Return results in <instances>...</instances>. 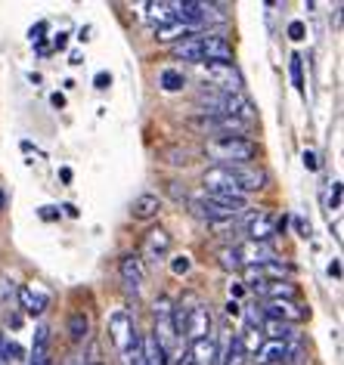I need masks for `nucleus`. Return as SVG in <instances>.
<instances>
[{
	"label": "nucleus",
	"instance_id": "nucleus-6",
	"mask_svg": "<svg viewBox=\"0 0 344 365\" xmlns=\"http://www.w3.org/2000/svg\"><path fill=\"white\" fill-rule=\"evenodd\" d=\"M279 230H283V223H276L267 211H251L246 217V235L251 242H270Z\"/></svg>",
	"mask_w": 344,
	"mask_h": 365
},
{
	"label": "nucleus",
	"instance_id": "nucleus-8",
	"mask_svg": "<svg viewBox=\"0 0 344 365\" xmlns=\"http://www.w3.org/2000/svg\"><path fill=\"white\" fill-rule=\"evenodd\" d=\"M233 173V180H236V189L242 195H248V192H258V189H264V170H258V168H251V164H226Z\"/></svg>",
	"mask_w": 344,
	"mask_h": 365
},
{
	"label": "nucleus",
	"instance_id": "nucleus-19",
	"mask_svg": "<svg viewBox=\"0 0 344 365\" xmlns=\"http://www.w3.org/2000/svg\"><path fill=\"white\" fill-rule=\"evenodd\" d=\"M158 84L165 93H177V90L186 87V78H183V71H177V68H165L158 75Z\"/></svg>",
	"mask_w": 344,
	"mask_h": 365
},
{
	"label": "nucleus",
	"instance_id": "nucleus-16",
	"mask_svg": "<svg viewBox=\"0 0 344 365\" xmlns=\"http://www.w3.org/2000/svg\"><path fill=\"white\" fill-rule=\"evenodd\" d=\"M217 362L221 365H248V356H246V350H242L239 334H230V344H226V350L221 353Z\"/></svg>",
	"mask_w": 344,
	"mask_h": 365
},
{
	"label": "nucleus",
	"instance_id": "nucleus-39",
	"mask_svg": "<svg viewBox=\"0 0 344 365\" xmlns=\"http://www.w3.org/2000/svg\"><path fill=\"white\" fill-rule=\"evenodd\" d=\"M66 43H69V41H66V34H59V38L53 41V47H56V50H66Z\"/></svg>",
	"mask_w": 344,
	"mask_h": 365
},
{
	"label": "nucleus",
	"instance_id": "nucleus-23",
	"mask_svg": "<svg viewBox=\"0 0 344 365\" xmlns=\"http://www.w3.org/2000/svg\"><path fill=\"white\" fill-rule=\"evenodd\" d=\"M161 158L174 164V168H186V164H193V152L183 149V145H171V149H161Z\"/></svg>",
	"mask_w": 344,
	"mask_h": 365
},
{
	"label": "nucleus",
	"instance_id": "nucleus-4",
	"mask_svg": "<svg viewBox=\"0 0 344 365\" xmlns=\"http://www.w3.org/2000/svg\"><path fill=\"white\" fill-rule=\"evenodd\" d=\"M118 272H121V282H124V288H128V294L140 297L143 294V282H146L140 254H124L121 263H118Z\"/></svg>",
	"mask_w": 344,
	"mask_h": 365
},
{
	"label": "nucleus",
	"instance_id": "nucleus-7",
	"mask_svg": "<svg viewBox=\"0 0 344 365\" xmlns=\"http://www.w3.org/2000/svg\"><path fill=\"white\" fill-rule=\"evenodd\" d=\"M236 254L242 260V269H246V267H264V263L276 260V248L270 242H251V239H246L236 248Z\"/></svg>",
	"mask_w": 344,
	"mask_h": 365
},
{
	"label": "nucleus",
	"instance_id": "nucleus-27",
	"mask_svg": "<svg viewBox=\"0 0 344 365\" xmlns=\"http://www.w3.org/2000/svg\"><path fill=\"white\" fill-rule=\"evenodd\" d=\"M329 195H325V207H329V211H338L341 207V182H329Z\"/></svg>",
	"mask_w": 344,
	"mask_h": 365
},
{
	"label": "nucleus",
	"instance_id": "nucleus-35",
	"mask_svg": "<svg viewBox=\"0 0 344 365\" xmlns=\"http://www.w3.org/2000/svg\"><path fill=\"white\" fill-rule=\"evenodd\" d=\"M38 214H41V220H56V217H59V207H50V205H47V207H41Z\"/></svg>",
	"mask_w": 344,
	"mask_h": 365
},
{
	"label": "nucleus",
	"instance_id": "nucleus-3",
	"mask_svg": "<svg viewBox=\"0 0 344 365\" xmlns=\"http://www.w3.org/2000/svg\"><path fill=\"white\" fill-rule=\"evenodd\" d=\"M108 337H112L115 350H118L121 356L140 341L137 325H133V316L128 313V309H115V313L108 316Z\"/></svg>",
	"mask_w": 344,
	"mask_h": 365
},
{
	"label": "nucleus",
	"instance_id": "nucleus-37",
	"mask_svg": "<svg viewBox=\"0 0 344 365\" xmlns=\"http://www.w3.org/2000/svg\"><path fill=\"white\" fill-rule=\"evenodd\" d=\"M50 103H53V108H66V96H62V93H53Z\"/></svg>",
	"mask_w": 344,
	"mask_h": 365
},
{
	"label": "nucleus",
	"instance_id": "nucleus-33",
	"mask_svg": "<svg viewBox=\"0 0 344 365\" xmlns=\"http://www.w3.org/2000/svg\"><path fill=\"white\" fill-rule=\"evenodd\" d=\"M239 297H246V285H242V282H233V285H230V300L236 304Z\"/></svg>",
	"mask_w": 344,
	"mask_h": 365
},
{
	"label": "nucleus",
	"instance_id": "nucleus-44",
	"mask_svg": "<svg viewBox=\"0 0 344 365\" xmlns=\"http://www.w3.org/2000/svg\"><path fill=\"white\" fill-rule=\"evenodd\" d=\"M90 365H99V362H90Z\"/></svg>",
	"mask_w": 344,
	"mask_h": 365
},
{
	"label": "nucleus",
	"instance_id": "nucleus-34",
	"mask_svg": "<svg viewBox=\"0 0 344 365\" xmlns=\"http://www.w3.org/2000/svg\"><path fill=\"white\" fill-rule=\"evenodd\" d=\"M301 161H304V168H307V170H320V161H316V155H313V152H304V155H301Z\"/></svg>",
	"mask_w": 344,
	"mask_h": 365
},
{
	"label": "nucleus",
	"instance_id": "nucleus-28",
	"mask_svg": "<svg viewBox=\"0 0 344 365\" xmlns=\"http://www.w3.org/2000/svg\"><path fill=\"white\" fill-rule=\"evenodd\" d=\"M189 267H193V260H189L186 254H177V257L171 260V272H174V276H186Z\"/></svg>",
	"mask_w": 344,
	"mask_h": 365
},
{
	"label": "nucleus",
	"instance_id": "nucleus-2",
	"mask_svg": "<svg viewBox=\"0 0 344 365\" xmlns=\"http://www.w3.org/2000/svg\"><path fill=\"white\" fill-rule=\"evenodd\" d=\"M202 71L211 81V87L221 90V93H242V87H246V81H242L239 68L233 62H202Z\"/></svg>",
	"mask_w": 344,
	"mask_h": 365
},
{
	"label": "nucleus",
	"instance_id": "nucleus-29",
	"mask_svg": "<svg viewBox=\"0 0 344 365\" xmlns=\"http://www.w3.org/2000/svg\"><path fill=\"white\" fill-rule=\"evenodd\" d=\"M246 319H248V328H260L267 322V316H264V309L260 307H248L246 309Z\"/></svg>",
	"mask_w": 344,
	"mask_h": 365
},
{
	"label": "nucleus",
	"instance_id": "nucleus-32",
	"mask_svg": "<svg viewBox=\"0 0 344 365\" xmlns=\"http://www.w3.org/2000/svg\"><path fill=\"white\" fill-rule=\"evenodd\" d=\"M288 38L292 41H304V22H288Z\"/></svg>",
	"mask_w": 344,
	"mask_h": 365
},
{
	"label": "nucleus",
	"instance_id": "nucleus-17",
	"mask_svg": "<svg viewBox=\"0 0 344 365\" xmlns=\"http://www.w3.org/2000/svg\"><path fill=\"white\" fill-rule=\"evenodd\" d=\"M193 34V29H186L183 22H168V25H161V29H156V38L161 43H177V41H183Z\"/></svg>",
	"mask_w": 344,
	"mask_h": 365
},
{
	"label": "nucleus",
	"instance_id": "nucleus-30",
	"mask_svg": "<svg viewBox=\"0 0 344 365\" xmlns=\"http://www.w3.org/2000/svg\"><path fill=\"white\" fill-rule=\"evenodd\" d=\"M44 34H47V22H38V25H34V29L29 31V41H31V43H38V47H41Z\"/></svg>",
	"mask_w": 344,
	"mask_h": 365
},
{
	"label": "nucleus",
	"instance_id": "nucleus-5",
	"mask_svg": "<svg viewBox=\"0 0 344 365\" xmlns=\"http://www.w3.org/2000/svg\"><path fill=\"white\" fill-rule=\"evenodd\" d=\"M264 316L267 319H276V322H288V325H295V322H304L307 319V309L298 304V300H264Z\"/></svg>",
	"mask_w": 344,
	"mask_h": 365
},
{
	"label": "nucleus",
	"instance_id": "nucleus-40",
	"mask_svg": "<svg viewBox=\"0 0 344 365\" xmlns=\"http://www.w3.org/2000/svg\"><path fill=\"white\" fill-rule=\"evenodd\" d=\"M226 316H239V304H233L230 300V304H226Z\"/></svg>",
	"mask_w": 344,
	"mask_h": 365
},
{
	"label": "nucleus",
	"instance_id": "nucleus-38",
	"mask_svg": "<svg viewBox=\"0 0 344 365\" xmlns=\"http://www.w3.org/2000/svg\"><path fill=\"white\" fill-rule=\"evenodd\" d=\"M329 276L341 279V263H338V260H332V263H329Z\"/></svg>",
	"mask_w": 344,
	"mask_h": 365
},
{
	"label": "nucleus",
	"instance_id": "nucleus-43",
	"mask_svg": "<svg viewBox=\"0 0 344 365\" xmlns=\"http://www.w3.org/2000/svg\"><path fill=\"white\" fill-rule=\"evenodd\" d=\"M31 365H53L50 359H44V362H31Z\"/></svg>",
	"mask_w": 344,
	"mask_h": 365
},
{
	"label": "nucleus",
	"instance_id": "nucleus-24",
	"mask_svg": "<svg viewBox=\"0 0 344 365\" xmlns=\"http://www.w3.org/2000/svg\"><path fill=\"white\" fill-rule=\"evenodd\" d=\"M217 263H221V269H226V272H239L242 269V260H239V254H236L233 245H226V248L217 251Z\"/></svg>",
	"mask_w": 344,
	"mask_h": 365
},
{
	"label": "nucleus",
	"instance_id": "nucleus-12",
	"mask_svg": "<svg viewBox=\"0 0 344 365\" xmlns=\"http://www.w3.org/2000/svg\"><path fill=\"white\" fill-rule=\"evenodd\" d=\"M221 359V346L214 337H202V341L189 344V365H217Z\"/></svg>",
	"mask_w": 344,
	"mask_h": 365
},
{
	"label": "nucleus",
	"instance_id": "nucleus-45",
	"mask_svg": "<svg viewBox=\"0 0 344 365\" xmlns=\"http://www.w3.org/2000/svg\"><path fill=\"white\" fill-rule=\"evenodd\" d=\"M251 365H255V362H251Z\"/></svg>",
	"mask_w": 344,
	"mask_h": 365
},
{
	"label": "nucleus",
	"instance_id": "nucleus-41",
	"mask_svg": "<svg viewBox=\"0 0 344 365\" xmlns=\"http://www.w3.org/2000/svg\"><path fill=\"white\" fill-rule=\"evenodd\" d=\"M4 344L6 341H4V334H0V365H6V359H4Z\"/></svg>",
	"mask_w": 344,
	"mask_h": 365
},
{
	"label": "nucleus",
	"instance_id": "nucleus-10",
	"mask_svg": "<svg viewBox=\"0 0 344 365\" xmlns=\"http://www.w3.org/2000/svg\"><path fill=\"white\" fill-rule=\"evenodd\" d=\"M198 43H202V62H230L233 59V47L223 34H198Z\"/></svg>",
	"mask_w": 344,
	"mask_h": 365
},
{
	"label": "nucleus",
	"instance_id": "nucleus-9",
	"mask_svg": "<svg viewBox=\"0 0 344 365\" xmlns=\"http://www.w3.org/2000/svg\"><path fill=\"white\" fill-rule=\"evenodd\" d=\"M168 251H171V235H168V230L158 226V230H149L146 239H143V257L140 260L158 263V260L168 257Z\"/></svg>",
	"mask_w": 344,
	"mask_h": 365
},
{
	"label": "nucleus",
	"instance_id": "nucleus-26",
	"mask_svg": "<svg viewBox=\"0 0 344 365\" xmlns=\"http://www.w3.org/2000/svg\"><path fill=\"white\" fill-rule=\"evenodd\" d=\"M288 68H292V81H295V87L304 93V59L298 56V53L292 56V62H288Z\"/></svg>",
	"mask_w": 344,
	"mask_h": 365
},
{
	"label": "nucleus",
	"instance_id": "nucleus-31",
	"mask_svg": "<svg viewBox=\"0 0 344 365\" xmlns=\"http://www.w3.org/2000/svg\"><path fill=\"white\" fill-rule=\"evenodd\" d=\"M93 87H96V90H108V87H112V75H108V71H96Z\"/></svg>",
	"mask_w": 344,
	"mask_h": 365
},
{
	"label": "nucleus",
	"instance_id": "nucleus-42",
	"mask_svg": "<svg viewBox=\"0 0 344 365\" xmlns=\"http://www.w3.org/2000/svg\"><path fill=\"white\" fill-rule=\"evenodd\" d=\"M4 205H6V195H4V189H0V211H4Z\"/></svg>",
	"mask_w": 344,
	"mask_h": 365
},
{
	"label": "nucleus",
	"instance_id": "nucleus-21",
	"mask_svg": "<svg viewBox=\"0 0 344 365\" xmlns=\"http://www.w3.org/2000/svg\"><path fill=\"white\" fill-rule=\"evenodd\" d=\"M260 272H264V279L267 282H283V279H288L292 276V267H288V263H283V260H270V263H264V267H260Z\"/></svg>",
	"mask_w": 344,
	"mask_h": 365
},
{
	"label": "nucleus",
	"instance_id": "nucleus-36",
	"mask_svg": "<svg viewBox=\"0 0 344 365\" xmlns=\"http://www.w3.org/2000/svg\"><path fill=\"white\" fill-rule=\"evenodd\" d=\"M295 230H298V235H304V239H310V223H304L301 217L295 220Z\"/></svg>",
	"mask_w": 344,
	"mask_h": 365
},
{
	"label": "nucleus",
	"instance_id": "nucleus-11",
	"mask_svg": "<svg viewBox=\"0 0 344 365\" xmlns=\"http://www.w3.org/2000/svg\"><path fill=\"white\" fill-rule=\"evenodd\" d=\"M19 304L29 316H41L50 307V294L41 285H22L19 288Z\"/></svg>",
	"mask_w": 344,
	"mask_h": 365
},
{
	"label": "nucleus",
	"instance_id": "nucleus-13",
	"mask_svg": "<svg viewBox=\"0 0 344 365\" xmlns=\"http://www.w3.org/2000/svg\"><path fill=\"white\" fill-rule=\"evenodd\" d=\"M158 211H161V198L152 195V192L137 195V198H133V205H131V217H133V220H143V223L156 220Z\"/></svg>",
	"mask_w": 344,
	"mask_h": 365
},
{
	"label": "nucleus",
	"instance_id": "nucleus-25",
	"mask_svg": "<svg viewBox=\"0 0 344 365\" xmlns=\"http://www.w3.org/2000/svg\"><path fill=\"white\" fill-rule=\"evenodd\" d=\"M242 341V350H246V356H255L260 350V344H264V334H260V328H248L246 334H239Z\"/></svg>",
	"mask_w": 344,
	"mask_h": 365
},
{
	"label": "nucleus",
	"instance_id": "nucleus-20",
	"mask_svg": "<svg viewBox=\"0 0 344 365\" xmlns=\"http://www.w3.org/2000/svg\"><path fill=\"white\" fill-rule=\"evenodd\" d=\"M47 346H50V328L41 325L34 331V346H31V362H44L47 359Z\"/></svg>",
	"mask_w": 344,
	"mask_h": 365
},
{
	"label": "nucleus",
	"instance_id": "nucleus-15",
	"mask_svg": "<svg viewBox=\"0 0 344 365\" xmlns=\"http://www.w3.org/2000/svg\"><path fill=\"white\" fill-rule=\"evenodd\" d=\"M171 53H174V59L198 62V66H202V43H198V34H189V38L177 41L174 47H171Z\"/></svg>",
	"mask_w": 344,
	"mask_h": 365
},
{
	"label": "nucleus",
	"instance_id": "nucleus-14",
	"mask_svg": "<svg viewBox=\"0 0 344 365\" xmlns=\"http://www.w3.org/2000/svg\"><path fill=\"white\" fill-rule=\"evenodd\" d=\"M196 106L202 108V115H223V106H226V93L214 87H205L196 93Z\"/></svg>",
	"mask_w": 344,
	"mask_h": 365
},
{
	"label": "nucleus",
	"instance_id": "nucleus-18",
	"mask_svg": "<svg viewBox=\"0 0 344 365\" xmlns=\"http://www.w3.org/2000/svg\"><path fill=\"white\" fill-rule=\"evenodd\" d=\"M146 19L156 25V29H161V25H168V22H174V10H171V4H146Z\"/></svg>",
	"mask_w": 344,
	"mask_h": 365
},
{
	"label": "nucleus",
	"instance_id": "nucleus-1",
	"mask_svg": "<svg viewBox=\"0 0 344 365\" xmlns=\"http://www.w3.org/2000/svg\"><path fill=\"white\" fill-rule=\"evenodd\" d=\"M205 152L221 164H246L258 155V145L246 136H217V140L208 143Z\"/></svg>",
	"mask_w": 344,
	"mask_h": 365
},
{
	"label": "nucleus",
	"instance_id": "nucleus-22",
	"mask_svg": "<svg viewBox=\"0 0 344 365\" xmlns=\"http://www.w3.org/2000/svg\"><path fill=\"white\" fill-rule=\"evenodd\" d=\"M87 334H90V322H87V316L84 313H75L69 319V337L75 344H81V341H87Z\"/></svg>",
	"mask_w": 344,
	"mask_h": 365
}]
</instances>
